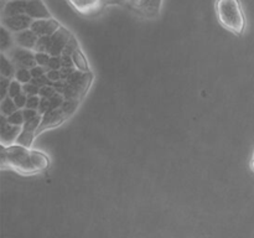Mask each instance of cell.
I'll use <instances>...</instances> for the list:
<instances>
[{"label": "cell", "mask_w": 254, "mask_h": 238, "mask_svg": "<svg viewBox=\"0 0 254 238\" xmlns=\"http://www.w3.org/2000/svg\"><path fill=\"white\" fill-rule=\"evenodd\" d=\"M20 93H22V84L20 83L19 81H11L10 82V87H9V94L7 96L10 97H16L19 96Z\"/></svg>", "instance_id": "f1b7e54d"}, {"label": "cell", "mask_w": 254, "mask_h": 238, "mask_svg": "<svg viewBox=\"0 0 254 238\" xmlns=\"http://www.w3.org/2000/svg\"><path fill=\"white\" fill-rule=\"evenodd\" d=\"M49 99H50V111H51V109L60 108V107L62 106V103H64V97L62 93H55L54 96Z\"/></svg>", "instance_id": "4316f807"}, {"label": "cell", "mask_w": 254, "mask_h": 238, "mask_svg": "<svg viewBox=\"0 0 254 238\" xmlns=\"http://www.w3.org/2000/svg\"><path fill=\"white\" fill-rule=\"evenodd\" d=\"M10 82H11V81H10V78L1 76V81H0V83H1V92H0V98H1V99H4L5 97H7V94H9Z\"/></svg>", "instance_id": "1f68e13d"}, {"label": "cell", "mask_w": 254, "mask_h": 238, "mask_svg": "<svg viewBox=\"0 0 254 238\" xmlns=\"http://www.w3.org/2000/svg\"><path fill=\"white\" fill-rule=\"evenodd\" d=\"M93 81L92 72H82L76 69L72 72L66 79V88H64V99H73V101H82L91 87Z\"/></svg>", "instance_id": "3957f363"}, {"label": "cell", "mask_w": 254, "mask_h": 238, "mask_svg": "<svg viewBox=\"0 0 254 238\" xmlns=\"http://www.w3.org/2000/svg\"><path fill=\"white\" fill-rule=\"evenodd\" d=\"M22 113H24L25 120H29V119L34 118V117H36L37 114H40L37 109H31V108H24L22 109Z\"/></svg>", "instance_id": "74e56055"}, {"label": "cell", "mask_w": 254, "mask_h": 238, "mask_svg": "<svg viewBox=\"0 0 254 238\" xmlns=\"http://www.w3.org/2000/svg\"><path fill=\"white\" fill-rule=\"evenodd\" d=\"M30 72H31L32 78H36V77L42 76V74H46L47 68L46 67H42V66H39V64H36V66H34L32 68H30Z\"/></svg>", "instance_id": "e575fe53"}, {"label": "cell", "mask_w": 254, "mask_h": 238, "mask_svg": "<svg viewBox=\"0 0 254 238\" xmlns=\"http://www.w3.org/2000/svg\"><path fill=\"white\" fill-rule=\"evenodd\" d=\"M50 59H51V55L47 54V52H36V54H35V60H36V63L39 64V66L47 67Z\"/></svg>", "instance_id": "484cf974"}, {"label": "cell", "mask_w": 254, "mask_h": 238, "mask_svg": "<svg viewBox=\"0 0 254 238\" xmlns=\"http://www.w3.org/2000/svg\"><path fill=\"white\" fill-rule=\"evenodd\" d=\"M25 14L29 15L34 20L51 17L50 11L45 6L42 0H26V2H25Z\"/></svg>", "instance_id": "8fae6325"}, {"label": "cell", "mask_w": 254, "mask_h": 238, "mask_svg": "<svg viewBox=\"0 0 254 238\" xmlns=\"http://www.w3.org/2000/svg\"><path fill=\"white\" fill-rule=\"evenodd\" d=\"M2 1H4V2H7V1H10V0H2Z\"/></svg>", "instance_id": "ab89813d"}, {"label": "cell", "mask_w": 254, "mask_h": 238, "mask_svg": "<svg viewBox=\"0 0 254 238\" xmlns=\"http://www.w3.org/2000/svg\"><path fill=\"white\" fill-rule=\"evenodd\" d=\"M216 12L221 24L235 34H242L246 20L240 0H217Z\"/></svg>", "instance_id": "7a4b0ae2"}, {"label": "cell", "mask_w": 254, "mask_h": 238, "mask_svg": "<svg viewBox=\"0 0 254 238\" xmlns=\"http://www.w3.org/2000/svg\"><path fill=\"white\" fill-rule=\"evenodd\" d=\"M61 27V25L56 21L52 17H49V19H37L34 20L31 27L30 29L35 32L39 37L41 36H50L54 32H56L57 30Z\"/></svg>", "instance_id": "30bf717a"}, {"label": "cell", "mask_w": 254, "mask_h": 238, "mask_svg": "<svg viewBox=\"0 0 254 238\" xmlns=\"http://www.w3.org/2000/svg\"><path fill=\"white\" fill-rule=\"evenodd\" d=\"M68 117L66 116V113L64 112V109L60 107V108L51 109V111L46 112L45 114H42L41 123H40L39 128L36 130V135H39L42 131L47 130V129L55 128V126H59L60 124L64 123V120H67Z\"/></svg>", "instance_id": "8992f818"}, {"label": "cell", "mask_w": 254, "mask_h": 238, "mask_svg": "<svg viewBox=\"0 0 254 238\" xmlns=\"http://www.w3.org/2000/svg\"><path fill=\"white\" fill-rule=\"evenodd\" d=\"M16 73V67H15L14 62L11 60L7 59L4 54L1 55V76L7 77V78L11 79L12 77H15Z\"/></svg>", "instance_id": "2e32d148"}, {"label": "cell", "mask_w": 254, "mask_h": 238, "mask_svg": "<svg viewBox=\"0 0 254 238\" xmlns=\"http://www.w3.org/2000/svg\"><path fill=\"white\" fill-rule=\"evenodd\" d=\"M72 60H73V63L76 66V68L78 71L82 72H89V64L87 61L86 56L83 55V52L81 51V49H77L76 51L72 55Z\"/></svg>", "instance_id": "9a60e30c"}, {"label": "cell", "mask_w": 254, "mask_h": 238, "mask_svg": "<svg viewBox=\"0 0 254 238\" xmlns=\"http://www.w3.org/2000/svg\"><path fill=\"white\" fill-rule=\"evenodd\" d=\"M25 2L26 0H10L5 4L4 16H11V15L25 14Z\"/></svg>", "instance_id": "4fadbf2b"}, {"label": "cell", "mask_w": 254, "mask_h": 238, "mask_svg": "<svg viewBox=\"0 0 254 238\" xmlns=\"http://www.w3.org/2000/svg\"><path fill=\"white\" fill-rule=\"evenodd\" d=\"M69 1L79 11H92L101 4V0H69Z\"/></svg>", "instance_id": "5bb4252c"}, {"label": "cell", "mask_w": 254, "mask_h": 238, "mask_svg": "<svg viewBox=\"0 0 254 238\" xmlns=\"http://www.w3.org/2000/svg\"><path fill=\"white\" fill-rule=\"evenodd\" d=\"M41 119H42L41 114H37V116L34 117V118L29 119V120H25L24 125H22V129H25V130L35 131V133H36L37 128H39L40 123H41Z\"/></svg>", "instance_id": "603a6c76"}, {"label": "cell", "mask_w": 254, "mask_h": 238, "mask_svg": "<svg viewBox=\"0 0 254 238\" xmlns=\"http://www.w3.org/2000/svg\"><path fill=\"white\" fill-rule=\"evenodd\" d=\"M77 49H79L78 42H77V40L74 39L73 36H71V39H69L68 42H67L66 47H64V52H62V55H66V56H72V55H73V52L76 51Z\"/></svg>", "instance_id": "cb8c5ba5"}, {"label": "cell", "mask_w": 254, "mask_h": 238, "mask_svg": "<svg viewBox=\"0 0 254 238\" xmlns=\"http://www.w3.org/2000/svg\"><path fill=\"white\" fill-rule=\"evenodd\" d=\"M14 101H15V104H16L17 108H19V109H24L25 107H26L27 96L24 93V92H22V93H20L19 96L14 97Z\"/></svg>", "instance_id": "836d02e7"}, {"label": "cell", "mask_w": 254, "mask_h": 238, "mask_svg": "<svg viewBox=\"0 0 254 238\" xmlns=\"http://www.w3.org/2000/svg\"><path fill=\"white\" fill-rule=\"evenodd\" d=\"M0 109H1V114L2 116H6L9 117L10 114L14 113L15 111H17V107L15 104V101L12 97L7 96L5 97L4 99H1V106H0Z\"/></svg>", "instance_id": "ac0fdd59"}, {"label": "cell", "mask_w": 254, "mask_h": 238, "mask_svg": "<svg viewBox=\"0 0 254 238\" xmlns=\"http://www.w3.org/2000/svg\"><path fill=\"white\" fill-rule=\"evenodd\" d=\"M7 123L14 124V125H20L22 126L25 123V118H24V113H22V109H17L15 111L14 113L10 114L7 117Z\"/></svg>", "instance_id": "7402d4cb"}, {"label": "cell", "mask_w": 254, "mask_h": 238, "mask_svg": "<svg viewBox=\"0 0 254 238\" xmlns=\"http://www.w3.org/2000/svg\"><path fill=\"white\" fill-rule=\"evenodd\" d=\"M31 82L39 87H44V86H46V84H52V81H50L49 77H47V74H42V76L36 77V78H32Z\"/></svg>", "instance_id": "d6a6232c"}, {"label": "cell", "mask_w": 254, "mask_h": 238, "mask_svg": "<svg viewBox=\"0 0 254 238\" xmlns=\"http://www.w3.org/2000/svg\"><path fill=\"white\" fill-rule=\"evenodd\" d=\"M1 166H9L22 174H36L49 166L45 154L19 145H1Z\"/></svg>", "instance_id": "6da1fadb"}, {"label": "cell", "mask_w": 254, "mask_h": 238, "mask_svg": "<svg viewBox=\"0 0 254 238\" xmlns=\"http://www.w3.org/2000/svg\"><path fill=\"white\" fill-rule=\"evenodd\" d=\"M253 165H254V164H253Z\"/></svg>", "instance_id": "60d3db41"}, {"label": "cell", "mask_w": 254, "mask_h": 238, "mask_svg": "<svg viewBox=\"0 0 254 238\" xmlns=\"http://www.w3.org/2000/svg\"><path fill=\"white\" fill-rule=\"evenodd\" d=\"M104 2H107V4H122V2H124L126 0H103Z\"/></svg>", "instance_id": "f35d334b"}, {"label": "cell", "mask_w": 254, "mask_h": 238, "mask_svg": "<svg viewBox=\"0 0 254 238\" xmlns=\"http://www.w3.org/2000/svg\"><path fill=\"white\" fill-rule=\"evenodd\" d=\"M40 101H41V97L37 94V96H27V102L26 107L25 108H31V109H39Z\"/></svg>", "instance_id": "4dcf8cb0"}, {"label": "cell", "mask_w": 254, "mask_h": 238, "mask_svg": "<svg viewBox=\"0 0 254 238\" xmlns=\"http://www.w3.org/2000/svg\"><path fill=\"white\" fill-rule=\"evenodd\" d=\"M39 113L41 114H45L46 112L50 111V99L49 98H41V101H40V106H39Z\"/></svg>", "instance_id": "8d00e7d4"}, {"label": "cell", "mask_w": 254, "mask_h": 238, "mask_svg": "<svg viewBox=\"0 0 254 238\" xmlns=\"http://www.w3.org/2000/svg\"><path fill=\"white\" fill-rule=\"evenodd\" d=\"M22 92L26 96H37L40 93V87L32 83V82H29V83L22 84Z\"/></svg>", "instance_id": "d4e9b609"}, {"label": "cell", "mask_w": 254, "mask_h": 238, "mask_svg": "<svg viewBox=\"0 0 254 238\" xmlns=\"http://www.w3.org/2000/svg\"><path fill=\"white\" fill-rule=\"evenodd\" d=\"M0 135H1V145L10 146L14 141H16L17 136L21 133L22 126L14 125V124L7 123V117L1 114V129H0Z\"/></svg>", "instance_id": "9c48e42d"}, {"label": "cell", "mask_w": 254, "mask_h": 238, "mask_svg": "<svg viewBox=\"0 0 254 238\" xmlns=\"http://www.w3.org/2000/svg\"><path fill=\"white\" fill-rule=\"evenodd\" d=\"M55 93H57V92L52 84H46V86L44 87H40L39 96L41 97V98H51Z\"/></svg>", "instance_id": "83f0119b"}, {"label": "cell", "mask_w": 254, "mask_h": 238, "mask_svg": "<svg viewBox=\"0 0 254 238\" xmlns=\"http://www.w3.org/2000/svg\"><path fill=\"white\" fill-rule=\"evenodd\" d=\"M79 103H81L79 101H73V99H64V103H62V106H61V108L64 109V112L66 113V116L69 118V117L73 116L74 112L77 111V108L79 107Z\"/></svg>", "instance_id": "d6986e66"}, {"label": "cell", "mask_w": 254, "mask_h": 238, "mask_svg": "<svg viewBox=\"0 0 254 238\" xmlns=\"http://www.w3.org/2000/svg\"><path fill=\"white\" fill-rule=\"evenodd\" d=\"M11 35L7 31V29L5 26L1 27L0 30V47H1V51H6L10 46H11Z\"/></svg>", "instance_id": "ffe728a7"}, {"label": "cell", "mask_w": 254, "mask_h": 238, "mask_svg": "<svg viewBox=\"0 0 254 238\" xmlns=\"http://www.w3.org/2000/svg\"><path fill=\"white\" fill-rule=\"evenodd\" d=\"M62 67V57L61 56H51L49 64H47V71L49 69H61Z\"/></svg>", "instance_id": "f546056e"}, {"label": "cell", "mask_w": 254, "mask_h": 238, "mask_svg": "<svg viewBox=\"0 0 254 238\" xmlns=\"http://www.w3.org/2000/svg\"><path fill=\"white\" fill-rule=\"evenodd\" d=\"M34 22V19L30 17L26 14H17V15H11V16H4L2 19V24L6 27L9 31L12 32H20L24 31V30L30 29Z\"/></svg>", "instance_id": "ba28073f"}, {"label": "cell", "mask_w": 254, "mask_h": 238, "mask_svg": "<svg viewBox=\"0 0 254 238\" xmlns=\"http://www.w3.org/2000/svg\"><path fill=\"white\" fill-rule=\"evenodd\" d=\"M37 41H39V36L31 29L16 32V35H15V42L17 44V46L24 47V49L35 50Z\"/></svg>", "instance_id": "7c38bea8"}, {"label": "cell", "mask_w": 254, "mask_h": 238, "mask_svg": "<svg viewBox=\"0 0 254 238\" xmlns=\"http://www.w3.org/2000/svg\"><path fill=\"white\" fill-rule=\"evenodd\" d=\"M15 79L19 81L21 84L29 83L31 82L32 76L29 68H16V73H15Z\"/></svg>", "instance_id": "44dd1931"}, {"label": "cell", "mask_w": 254, "mask_h": 238, "mask_svg": "<svg viewBox=\"0 0 254 238\" xmlns=\"http://www.w3.org/2000/svg\"><path fill=\"white\" fill-rule=\"evenodd\" d=\"M47 77H49L50 81L52 82H57L60 81L61 78V71L60 69H49V71L46 72Z\"/></svg>", "instance_id": "d590c367"}, {"label": "cell", "mask_w": 254, "mask_h": 238, "mask_svg": "<svg viewBox=\"0 0 254 238\" xmlns=\"http://www.w3.org/2000/svg\"><path fill=\"white\" fill-rule=\"evenodd\" d=\"M71 36V32L67 31L64 27L61 26L56 32H54L50 36L39 37V41H37L34 51L47 52L51 56H61Z\"/></svg>", "instance_id": "277c9868"}, {"label": "cell", "mask_w": 254, "mask_h": 238, "mask_svg": "<svg viewBox=\"0 0 254 238\" xmlns=\"http://www.w3.org/2000/svg\"><path fill=\"white\" fill-rule=\"evenodd\" d=\"M35 136H36V133H35V131H30V130H25V129H22L21 133L19 134V136H17L15 143L30 149V146H31L32 143H34Z\"/></svg>", "instance_id": "e0dca14e"}, {"label": "cell", "mask_w": 254, "mask_h": 238, "mask_svg": "<svg viewBox=\"0 0 254 238\" xmlns=\"http://www.w3.org/2000/svg\"><path fill=\"white\" fill-rule=\"evenodd\" d=\"M163 0H128L130 9L145 17H154L160 12Z\"/></svg>", "instance_id": "5b68a950"}, {"label": "cell", "mask_w": 254, "mask_h": 238, "mask_svg": "<svg viewBox=\"0 0 254 238\" xmlns=\"http://www.w3.org/2000/svg\"><path fill=\"white\" fill-rule=\"evenodd\" d=\"M10 60L14 62L16 68H32L36 66V60H35V54H32L30 50L24 49V47H16L10 52Z\"/></svg>", "instance_id": "52a82bcc"}]
</instances>
